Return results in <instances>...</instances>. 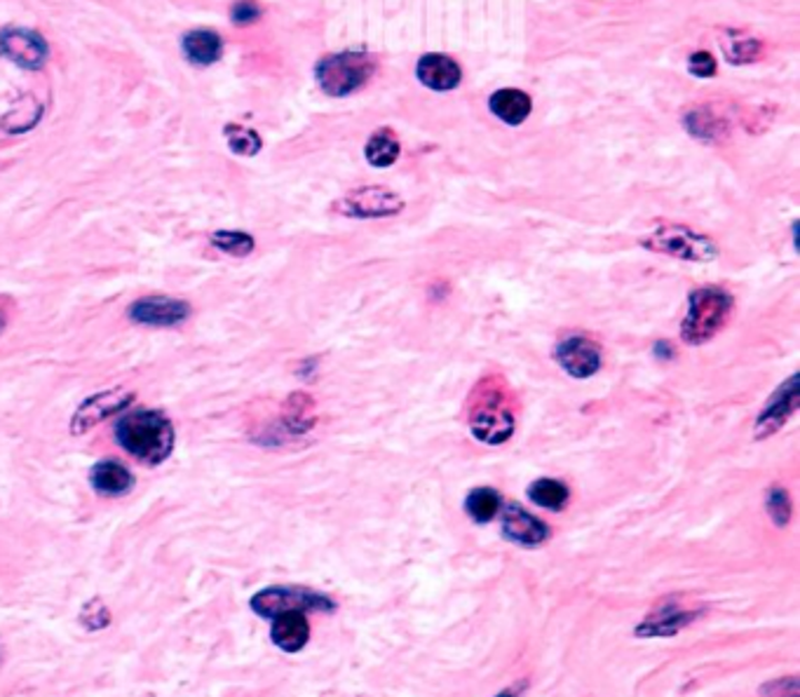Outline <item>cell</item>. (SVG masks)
<instances>
[{"instance_id": "6da1fadb", "label": "cell", "mask_w": 800, "mask_h": 697, "mask_svg": "<svg viewBox=\"0 0 800 697\" xmlns=\"http://www.w3.org/2000/svg\"><path fill=\"white\" fill-rule=\"evenodd\" d=\"M468 426L477 441L500 447L517 430V405L504 378L491 374L481 378L468 399Z\"/></svg>"}, {"instance_id": "7a4b0ae2", "label": "cell", "mask_w": 800, "mask_h": 697, "mask_svg": "<svg viewBox=\"0 0 800 697\" xmlns=\"http://www.w3.org/2000/svg\"><path fill=\"white\" fill-rule=\"evenodd\" d=\"M116 441L146 465H160L174 451V426L162 411L137 409L116 422Z\"/></svg>"}, {"instance_id": "3957f363", "label": "cell", "mask_w": 800, "mask_h": 697, "mask_svg": "<svg viewBox=\"0 0 800 697\" xmlns=\"http://www.w3.org/2000/svg\"><path fill=\"white\" fill-rule=\"evenodd\" d=\"M734 308L732 293L721 287H698L688 293V312L681 322V338L688 346H702L719 333Z\"/></svg>"}, {"instance_id": "277c9868", "label": "cell", "mask_w": 800, "mask_h": 697, "mask_svg": "<svg viewBox=\"0 0 800 697\" xmlns=\"http://www.w3.org/2000/svg\"><path fill=\"white\" fill-rule=\"evenodd\" d=\"M378 61L362 50H343L322 57L314 63V80L327 97L343 99L364 90L376 76Z\"/></svg>"}, {"instance_id": "5b68a950", "label": "cell", "mask_w": 800, "mask_h": 697, "mask_svg": "<svg viewBox=\"0 0 800 697\" xmlns=\"http://www.w3.org/2000/svg\"><path fill=\"white\" fill-rule=\"evenodd\" d=\"M641 245L681 261H713L719 257V247L709 236L681 223H660L641 238Z\"/></svg>"}, {"instance_id": "8992f818", "label": "cell", "mask_w": 800, "mask_h": 697, "mask_svg": "<svg viewBox=\"0 0 800 697\" xmlns=\"http://www.w3.org/2000/svg\"><path fill=\"white\" fill-rule=\"evenodd\" d=\"M251 610L257 613L261 618H278L282 613H329L336 608V601L329 599L322 591H314L308 587H293V585H278V587H266L261 591H257L254 597L249 601Z\"/></svg>"}, {"instance_id": "52a82bcc", "label": "cell", "mask_w": 800, "mask_h": 697, "mask_svg": "<svg viewBox=\"0 0 800 697\" xmlns=\"http://www.w3.org/2000/svg\"><path fill=\"white\" fill-rule=\"evenodd\" d=\"M407 207L404 198L386 186H360L333 202V211L348 219H388Z\"/></svg>"}, {"instance_id": "ba28073f", "label": "cell", "mask_w": 800, "mask_h": 697, "mask_svg": "<svg viewBox=\"0 0 800 697\" xmlns=\"http://www.w3.org/2000/svg\"><path fill=\"white\" fill-rule=\"evenodd\" d=\"M0 54L10 59L14 67L38 71L46 67L50 57L48 40L33 29L24 27H8L0 31Z\"/></svg>"}, {"instance_id": "9c48e42d", "label": "cell", "mask_w": 800, "mask_h": 697, "mask_svg": "<svg viewBox=\"0 0 800 697\" xmlns=\"http://www.w3.org/2000/svg\"><path fill=\"white\" fill-rule=\"evenodd\" d=\"M554 359L568 376L584 380V378H592L601 369L603 350L597 341H592V338H587L582 333H573V336L561 338V341L557 343Z\"/></svg>"}, {"instance_id": "30bf717a", "label": "cell", "mask_w": 800, "mask_h": 697, "mask_svg": "<svg viewBox=\"0 0 800 697\" xmlns=\"http://www.w3.org/2000/svg\"><path fill=\"white\" fill-rule=\"evenodd\" d=\"M128 312H130V320L141 327L170 329V327L183 325L188 317H191L193 308H191V303L174 299V296L151 293V296H143V299L134 301Z\"/></svg>"}, {"instance_id": "8fae6325", "label": "cell", "mask_w": 800, "mask_h": 697, "mask_svg": "<svg viewBox=\"0 0 800 697\" xmlns=\"http://www.w3.org/2000/svg\"><path fill=\"white\" fill-rule=\"evenodd\" d=\"M798 405H800V378H798V374H793V376H789V380H784V384L774 390V395L768 399L763 411L758 414L756 426H753V437L768 439V437L777 435L787 426L789 418L798 411Z\"/></svg>"}, {"instance_id": "7c38bea8", "label": "cell", "mask_w": 800, "mask_h": 697, "mask_svg": "<svg viewBox=\"0 0 800 697\" xmlns=\"http://www.w3.org/2000/svg\"><path fill=\"white\" fill-rule=\"evenodd\" d=\"M134 399H137V395L132 390H124V388L103 390L99 395L88 397L76 409V414L71 418V432L73 435L90 432L94 426H99V422H103L107 418L128 409Z\"/></svg>"}, {"instance_id": "4fadbf2b", "label": "cell", "mask_w": 800, "mask_h": 697, "mask_svg": "<svg viewBox=\"0 0 800 697\" xmlns=\"http://www.w3.org/2000/svg\"><path fill=\"white\" fill-rule=\"evenodd\" d=\"M702 616V608H690L683 606L677 597L660 601L652 608L643 623L637 627V637L641 639H658V637H673L683 627H688L692 620Z\"/></svg>"}, {"instance_id": "5bb4252c", "label": "cell", "mask_w": 800, "mask_h": 697, "mask_svg": "<svg viewBox=\"0 0 800 697\" xmlns=\"http://www.w3.org/2000/svg\"><path fill=\"white\" fill-rule=\"evenodd\" d=\"M500 531L514 545L538 547L550 538V526L519 505H508L500 517Z\"/></svg>"}, {"instance_id": "9a60e30c", "label": "cell", "mask_w": 800, "mask_h": 697, "mask_svg": "<svg viewBox=\"0 0 800 697\" xmlns=\"http://www.w3.org/2000/svg\"><path fill=\"white\" fill-rule=\"evenodd\" d=\"M416 76L420 84H426L432 92H451L462 82L460 63L441 52H428L418 59Z\"/></svg>"}, {"instance_id": "2e32d148", "label": "cell", "mask_w": 800, "mask_h": 697, "mask_svg": "<svg viewBox=\"0 0 800 697\" xmlns=\"http://www.w3.org/2000/svg\"><path fill=\"white\" fill-rule=\"evenodd\" d=\"M181 52L193 67H214L226 52V40L214 29H193L181 36Z\"/></svg>"}, {"instance_id": "e0dca14e", "label": "cell", "mask_w": 800, "mask_h": 697, "mask_svg": "<svg viewBox=\"0 0 800 697\" xmlns=\"http://www.w3.org/2000/svg\"><path fill=\"white\" fill-rule=\"evenodd\" d=\"M686 132L704 143H721L730 137V120L713 106H692L683 116Z\"/></svg>"}, {"instance_id": "ac0fdd59", "label": "cell", "mask_w": 800, "mask_h": 697, "mask_svg": "<svg viewBox=\"0 0 800 697\" xmlns=\"http://www.w3.org/2000/svg\"><path fill=\"white\" fill-rule=\"evenodd\" d=\"M90 484L99 496L120 498L134 489V475L120 460H99L90 470Z\"/></svg>"}, {"instance_id": "d6986e66", "label": "cell", "mask_w": 800, "mask_h": 697, "mask_svg": "<svg viewBox=\"0 0 800 697\" xmlns=\"http://www.w3.org/2000/svg\"><path fill=\"white\" fill-rule=\"evenodd\" d=\"M270 639L284 653L303 650L306 644L310 641V623L306 618V613L291 610V613H282V616H278V618H272Z\"/></svg>"}, {"instance_id": "ffe728a7", "label": "cell", "mask_w": 800, "mask_h": 697, "mask_svg": "<svg viewBox=\"0 0 800 697\" xmlns=\"http://www.w3.org/2000/svg\"><path fill=\"white\" fill-rule=\"evenodd\" d=\"M489 109L491 113L510 127H517L521 122H526V118L531 116L533 111V101L531 97L526 94L523 90L517 88H502L498 92L491 94L489 99Z\"/></svg>"}, {"instance_id": "44dd1931", "label": "cell", "mask_w": 800, "mask_h": 697, "mask_svg": "<svg viewBox=\"0 0 800 697\" xmlns=\"http://www.w3.org/2000/svg\"><path fill=\"white\" fill-rule=\"evenodd\" d=\"M399 156H402V143H399V137L394 135V130H390V127L376 130L364 146V158L376 169L392 167L399 160Z\"/></svg>"}, {"instance_id": "7402d4cb", "label": "cell", "mask_w": 800, "mask_h": 697, "mask_svg": "<svg viewBox=\"0 0 800 697\" xmlns=\"http://www.w3.org/2000/svg\"><path fill=\"white\" fill-rule=\"evenodd\" d=\"M526 494H529L531 502H536L538 507H542V510H550V512H561L568 505V500H571V491H568V486L561 479H550V477L536 479Z\"/></svg>"}, {"instance_id": "603a6c76", "label": "cell", "mask_w": 800, "mask_h": 697, "mask_svg": "<svg viewBox=\"0 0 800 697\" xmlns=\"http://www.w3.org/2000/svg\"><path fill=\"white\" fill-rule=\"evenodd\" d=\"M721 48H723L726 59L730 63H734V67H742V63H753V61L761 59L763 52H766L763 40L744 36V33H737V31H730L721 40Z\"/></svg>"}, {"instance_id": "cb8c5ba5", "label": "cell", "mask_w": 800, "mask_h": 697, "mask_svg": "<svg viewBox=\"0 0 800 697\" xmlns=\"http://www.w3.org/2000/svg\"><path fill=\"white\" fill-rule=\"evenodd\" d=\"M502 498L491 486H481V489H472L466 498V512L477 524H489L500 515Z\"/></svg>"}, {"instance_id": "d4e9b609", "label": "cell", "mask_w": 800, "mask_h": 697, "mask_svg": "<svg viewBox=\"0 0 800 697\" xmlns=\"http://www.w3.org/2000/svg\"><path fill=\"white\" fill-rule=\"evenodd\" d=\"M223 137L228 141V148L233 151L236 156H242V158H254L261 153L263 148V139L257 130H251V127H244L240 122H228L223 127Z\"/></svg>"}, {"instance_id": "484cf974", "label": "cell", "mask_w": 800, "mask_h": 697, "mask_svg": "<svg viewBox=\"0 0 800 697\" xmlns=\"http://www.w3.org/2000/svg\"><path fill=\"white\" fill-rule=\"evenodd\" d=\"M209 242H212V247L219 249L221 253H228V257L236 259H244L257 249L254 236H249L244 230H217L209 236Z\"/></svg>"}, {"instance_id": "4316f807", "label": "cell", "mask_w": 800, "mask_h": 697, "mask_svg": "<svg viewBox=\"0 0 800 697\" xmlns=\"http://www.w3.org/2000/svg\"><path fill=\"white\" fill-rule=\"evenodd\" d=\"M766 507L768 515L772 517V521L777 526H787L791 519V498L789 491L782 489V486H772L766 496Z\"/></svg>"}, {"instance_id": "83f0119b", "label": "cell", "mask_w": 800, "mask_h": 697, "mask_svg": "<svg viewBox=\"0 0 800 697\" xmlns=\"http://www.w3.org/2000/svg\"><path fill=\"white\" fill-rule=\"evenodd\" d=\"M261 17H263V8L257 3V0H236V3L230 6V21H233V27L238 29L254 27Z\"/></svg>"}, {"instance_id": "f1b7e54d", "label": "cell", "mask_w": 800, "mask_h": 697, "mask_svg": "<svg viewBox=\"0 0 800 697\" xmlns=\"http://www.w3.org/2000/svg\"><path fill=\"white\" fill-rule=\"evenodd\" d=\"M80 620L88 629H103L111 623V613H109L107 604H103L101 599H92V601L86 604V608H82Z\"/></svg>"}, {"instance_id": "f546056e", "label": "cell", "mask_w": 800, "mask_h": 697, "mask_svg": "<svg viewBox=\"0 0 800 697\" xmlns=\"http://www.w3.org/2000/svg\"><path fill=\"white\" fill-rule=\"evenodd\" d=\"M688 71L694 78H713L716 71H719V63H716L711 52L698 50V52H692L688 59Z\"/></svg>"}, {"instance_id": "4dcf8cb0", "label": "cell", "mask_w": 800, "mask_h": 697, "mask_svg": "<svg viewBox=\"0 0 800 697\" xmlns=\"http://www.w3.org/2000/svg\"><path fill=\"white\" fill-rule=\"evenodd\" d=\"M761 695L763 697H800L798 679H796V676H789V679L772 681V684L761 688Z\"/></svg>"}, {"instance_id": "1f68e13d", "label": "cell", "mask_w": 800, "mask_h": 697, "mask_svg": "<svg viewBox=\"0 0 800 697\" xmlns=\"http://www.w3.org/2000/svg\"><path fill=\"white\" fill-rule=\"evenodd\" d=\"M652 355H656L658 359H671V357H673V346L667 343V341H658V343H656V350H652Z\"/></svg>"}, {"instance_id": "d6a6232c", "label": "cell", "mask_w": 800, "mask_h": 697, "mask_svg": "<svg viewBox=\"0 0 800 697\" xmlns=\"http://www.w3.org/2000/svg\"><path fill=\"white\" fill-rule=\"evenodd\" d=\"M3 329H6V310L0 306V333H3Z\"/></svg>"}, {"instance_id": "836d02e7", "label": "cell", "mask_w": 800, "mask_h": 697, "mask_svg": "<svg viewBox=\"0 0 800 697\" xmlns=\"http://www.w3.org/2000/svg\"><path fill=\"white\" fill-rule=\"evenodd\" d=\"M496 697H514V693H512V690H504V693H500V695H496Z\"/></svg>"}, {"instance_id": "e575fe53", "label": "cell", "mask_w": 800, "mask_h": 697, "mask_svg": "<svg viewBox=\"0 0 800 697\" xmlns=\"http://www.w3.org/2000/svg\"><path fill=\"white\" fill-rule=\"evenodd\" d=\"M0 663H3V650H0Z\"/></svg>"}]
</instances>
